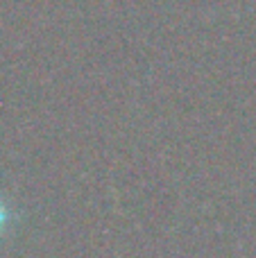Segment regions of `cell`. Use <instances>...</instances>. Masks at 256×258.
Instances as JSON below:
<instances>
[{
  "label": "cell",
  "mask_w": 256,
  "mask_h": 258,
  "mask_svg": "<svg viewBox=\"0 0 256 258\" xmlns=\"http://www.w3.org/2000/svg\"><path fill=\"white\" fill-rule=\"evenodd\" d=\"M7 220H9V211H7V206L3 204V200H0V233L7 227Z\"/></svg>",
  "instance_id": "1"
}]
</instances>
